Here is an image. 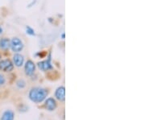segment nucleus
I'll use <instances>...</instances> for the list:
<instances>
[{
	"label": "nucleus",
	"mask_w": 145,
	"mask_h": 120,
	"mask_svg": "<svg viewBox=\"0 0 145 120\" xmlns=\"http://www.w3.org/2000/svg\"><path fill=\"white\" fill-rule=\"evenodd\" d=\"M57 106V102H56V100L54 99V98H47L45 102H44V107L48 111H53L54 110H56Z\"/></svg>",
	"instance_id": "39448f33"
},
{
	"label": "nucleus",
	"mask_w": 145,
	"mask_h": 120,
	"mask_svg": "<svg viewBox=\"0 0 145 120\" xmlns=\"http://www.w3.org/2000/svg\"><path fill=\"white\" fill-rule=\"evenodd\" d=\"M6 82V79L4 78V76L3 75H2L1 73H0V85H4Z\"/></svg>",
	"instance_id": "ddd939ff"
},
{
	"label": "nucleus",
	"mask_w": 145,
	"mask_h": 120,
	"mask_svg": "<svg viewBox=\"0 0 145 120\" xmlns=\"http://www.w3.org/2000/svg\"><path fill=\"white\" fill-rule=\"evenodd\" d=\"M2 32H3V28H2V27H0V34H1Z\"/></svg>",
	"instance_id": "4468645a"
},
{
	"label": "nucleus",
	"mask_w": 145,
	"mask_h": 120,
	"mask_svg": "<svg viewBox=\"0 0 145 120\" xmlns=\"http://www.w3.org/2000/svg\"><path fill=\"white\" fill-rule=\"evenodd\" d=\"M10 47L14 52H20L24 48V44L18 37H14L10 43Z\"/></svg>",
	"instance_id": "f03ea898"
},
{
	"label": "nucleus",
	"mask_w": 145,
	"mask_h": 120,
	"mask_svg": "<svg viewBox=\"0 0 145 120\" xmlns=\"http://www.w3.org/2000/svg\"><path fill=\"white\" fill-rule=\"evenodd\" d=\"M25 73L27 76H31L33 75L35 71H36V65L32 61H27L25 64V67H24Z\"/></svg>",
	"instance_id": "20e7f679"
},
{
	"label": "nucleus",
	"mask_w": 145,
	"mask_h": 120,
	"mask_svg": "<svg viewBox=\"0 0 145 120\" xmlns=\"http://www.w3.org/2000/svg\"><path fill=\"white\" fill-rule=\"evenodd\" d=\"M48 96V91L44 88L35 87L32 88L29 92L28 97L31 102L35 103H40L45 99Z\"/></svg>",
	"instance_id": "f257e3e1"
},
{
	"label": "nucleus",
	"mask_w": 145,
	"mask_h": 120,
	"mask_svg": "<svg viewBox=\"0 0 145 120\" xmlns=\"http://www.w3.org/2000/svg\"><path fill=\"white\" fill-rule=\"evenodd\" d=\"M15 114L12 110H7L3 114V116L1 118V120H14Z\"/></svg>",
	"instance_id": "1a4fd4ad"
},
{
	"label": "nucleus",
	"mask_w": 145,
	"mask_h": 120,
	"mask_svg": "<svg viewBox=\"0 0 145 120\" xmlns=\"http://www.w3.org/2000/svg\"><path fill=\"white\" fill-rule=\"evenodd\" d=\"M17 85H18V87H20V88H21V89H23V88H24V87H25L26 83H25V82H24V81H23V80H20V81L17 82Z\"/></svg>",
	"instance_id": "f8f14e48"
},
{
	"label": "nucleus",
	"mask_w": 145,
	"mask_h": 120,
	"mask_svg": "<svg viewBox=\"0 0 145 120\" xmlns=\"http://www.w3.org/2000/svg\"><path fill=\"white\" fill-rule=\"evenodd\" d=\"M38 67L39 68L42 70V71H48L49 69L52 68V63H51V58L49 57V58L46 60V61H44L38 63Z\"/></svg>",
	"instance_id": "0eeeda50"
},
{
	"label": "nucleus",
	"mask_w": 145,
	"mask_h": 120,
	"mask_svg": "<svg viewBox=\"0 0 145 120\" xmlns=\"http://www.w3.org/2000/svg\"><path fill=\"white\" fill-rule=\"evenodd\" d=\"M24 56H22L21 54L16 53L13 57V62L15 64V65L17 67H21L24 65Z\"/></svg>",
	"instance_id": "6e6552de"
},
{
	"label": "nucleus",
	"mask_w": 145,
	"mask_h": 120,
	"mask_svg": "<svg viewBox=\"0 0 145 120\" xmlns=\"http://www.w3.org/2000/svg\"><path fill=\"white\" fill-rule=\"evenodd\" d=\"M55 97L60 102H65V88L64 86L58 87L55 91Z\"/></svg>",
	"instance_id": "423d86ee"
},
{
	"label": "nucleus",
	"mask_w": 145,
	"mask_h": 120,
	"mask_svg": "<svg viewBox=\"0 0 145 120\" xmlns=\"http://www.w3.org/2000/svg\"><path fill=\"white\" fill-rule=\"evenodd\" d=\"M0 58H1V56H0Z\"/></svg>",
	"instance_id": "dca6fc26"
},
{
	"label": "nucleus",
	"mask_w": 145,
	"mask_h": 120,
	"mask_svg": "<svg viewBox=\"0 0 145 120\" xmlns=\"http://www.w3.org/2000/svg\"><path fill=\"white\" fill-rule=\"evenodd\" d=\"M10 41L7 38H3L0 40V48L3 50H7L10 48Z\"/></svg>",
	"instance_id": "9d476101"
},
{
	"label": "nucleus",
	"mask_w": 145,
	"mask_h": 120,
	"mask_svg": "<svg viewBox=\"0 0 145 120\" xmlns=\"http://www.w3.org/2000/svg\"><path fill=\"white\" fill-rule=\"evenodd\" d=\"M26 32L27 34H28V35H30V36H36V33H35V31L31 28V27L29 26H27L26 27Z\"/></svg>",
	"instance_id": "9b49d317"
},
{
	"label": "nucleus",
	"mask_w": 145,
	"mask_h": 120,
	"mask_svg": "<svg viewBox=\"0 0 145 120\" xmlns=\"http://www.w3.org/2000/svg\"><path fill=\"white\" fill-rule=\"evenodd\" d=\"M14 68V65L10 60H3L0 61V70L3 72H10Z\"/></svg>",
	"instance_id": "7ed1b4c3"
},
{
	"label": "nucleus",
	"mask_w": 145,
	"mask_h": 120,
	"mask_svg": "<svg viewBox=\"0 0 145 120\" xmlns=\"http://www.w3.org/2000/svg\"><path fill=\"white\" fill-rule=\"evenodd\" d=\"M62 38L63 39H65V34H62Z\"/></svg>",
	"instance_id": "2eb2a0df"
}]
</instances>
